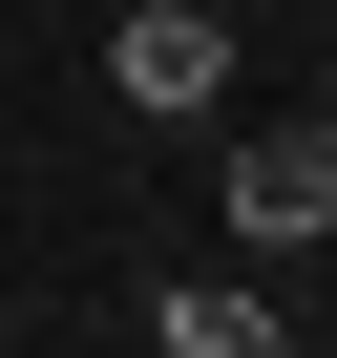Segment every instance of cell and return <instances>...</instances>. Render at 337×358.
Wrapping results in <instances>:
<instances>
[{
    "label": "cell",
    "instance_id": "1",
    "mask_svg": "<svg viewBox=\"0 0 337 358\" xmlns=\"http://www.w3.org/2000/svg\"><path fill=\"white\" fill-rule=\"evenodd\" d=\"M106 85L148 127H190V106H232V22H211V0H127V22H106Z\"/></svg>",
    "mask_w": 337,
    "mask_h": 358
},
{
    "label": "cell",
    "instance_id": "2",
    "mask_svg": "<svg viewBox=\"0 0 337 358\" xmlns=\"http://www.w3.org/2000/svg\"><path fill=\"white\" fill-rule=\"evenodd\" d=\"M232 232H253V253H316V232H337V106L232 148Z\"/></svg>",
    "mask_w": 337,
    "mask_h": 358
},
{
    "label": "cell",
    "instance_id": "3",
    "mask_svg": "<svg viewBox=\"0 0 337 358\" xmlns=\"http://www.w3.org/2000/svg\"><path fill=\"white\" fill-rule=\"evenodd\" d=\"M148 337H168V358H274V295H232V274H148Z\"/></svg>",
    "mask_w": 337,
    "mask_h": 358
},
{
    "label": "cell",
    "instance_id": "4",
    "mask_svg": "<svg viewBox=\"0 0 337 358\" xmlns=\"http://www.w3.org/2000/svg\"><path fill=\"white\" fill-rule=\"evenodd\" d=\"M316 106H337V64H316Z\"/></svg>",
    "mask_w": 337,
    "mask_h": 358
}]
</instances>
